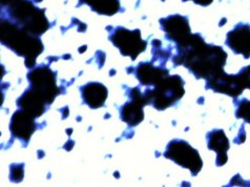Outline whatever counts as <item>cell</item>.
<instances>
[{
    "instance_id": "19",
    "label": "cell",
    "mask_w": 250,
    "mask_h": 187,
    "mask_svg": "<svg viewBox=\"0 0 250 187\" xmlns=\"http://www.w3.org/2000/svg\"><path fill=\"white\" fill-rule=\"evenodd\" d=\"M238 74L240 75V77L243 82V85H244L245 89L246 88L250 89V65L243 67Z\"/></svg>"
},
{
    "instance_id": "20",
    "label": "cell",
    "mask_w": 250,
    "mask_h": 187,
    "mask_svg": "<svg viewBox=\"0 0 250 187\" xmlns=\"http://www.w3.org/2000/svg\"><path fill=\"white\" fill-rule=\"evenodd\" d=\"M183 2H186V1H189V0H182ZM191 1H193L196 4H199V5H202V6H207L212 3L213 0H191Z\"/></svg>"
},
{
    "instance_id": "16",
    "label": "cell",
    "mask_w": 250,
    "mask_h": 187,
    "mask_svg": "<svg viewBox=\"0 0 250 187\" xmlns=\"http://www.w3.org/2000/svg\"><path fill=\"white\" fill-rule=\"evenodd\" d=\"M80 3L91 6L92 11L104 16H113L120 11L119 0H79Z\"/></svg>"
},
{
    "instance_id": "2",
    "label": "cell",
    "mask_w": 250,
    "mask_h": 187,
    "mask_svg": "<svg viewBox=\"0 0 250 187\" xmlns=\"http://www.w3.org/2000/svg\"><path fill=\"white\" fill-rule=\"evenodd\" d=\"M30 87L17 100V106L34 118L42 116L59 95L56 74L47 65L33 67L27 74Z\"/></svg>"
},
{
    "instance_id": "12",
    "label": "cell",
    "mask_w": 250,
    "mask_h": 187,
    "mask_svg": "<svg viewBox=\"0 0 250 187\" xmlns=\"http://www.w3.org/2000/svg\"><path fill=\"white\" fill-rule=\"evenodd\" d=\"M33 116L24 112L23 109H18L14 113L11 124H10V130L12 135L17 138V139L21 140L23 142H29L32 135L36 130V123Z\"/></svg>"
},
{
    "instance_id": "6",
    "label": "cell",
    "mask_w": 250,
    "mask_h": 187,
    "mask_svg": "<svg viewBox=\"0 0 250 187\" xmlns=\"http://www.w3.org/2000/svg\"><path fill=\"white\" fill-rule=\"evenodd\" d=\"M164 157L172 162L187 168L193 177H196L202 169L203 161L199 151L191 147V145L181 139L171 140L166 146Z\"/></svg>"
},
{
    "instance_id": "3",
    "label": "cell",
    "mask_w": 250,
    "mask_h": 187,
    "mask_svg": "<svg viewBox=\"0 0 250 187\" xmlns=\"http://www.w3.org/2000/svg\"><path fill=\"white\" fill-rule=\"evenodd\" d=\"M1 42L18 56L23 57L25 65L30 68L34 67L44 48L39 36L33 35L4 16L1 17Z\"/></svg>"
},
{
    "instance_id": "9",
    "label": "cell",
    "mask_w": 250,
    "mask_h": 187,
    "mask_svg": "<svg viewBox=\"0 0 250 187\" xmlns=\"http://www.w3.org/2000/svg\"><path fill=\"white\" fill-rule=\"evenodd\" d=\"M205 88L212 89L214 93L225 94L232 98H237L245 89L239 74L229 75L224 71L206 80Z\"/></svg>"
},
{
    "instance_id": "4",
    "label": "cell",
    "mask_w": 250,
    "mask_h": 187,
    "mask_svg": "<svg viewBox=\"0 0 250 187\" xmlns=\"http://www.w3.org/2000/svg\"><path fill=\"white\" fill-rule=\"evenodd\" d=\"M2 10H6V16H1L9 18L33 35L40 37L50 27L45 10L35 6L31 0H17Z\"/></svg>"
},
{
    "instance_id": "21",
    "label": "cell",
    "mask_w": 250,
    "mask_h": 187,
    "mask_svg": "<svg viewBox=\"0 0 250 187\" xmlns=\"http://www.w3.org/2000/svg\"><path fill=\"white\" fill-rule=\"evenodd\" d=\"M15 1H17V0H1V6L2 8H5V6H8Z\"/></svg>"
},
{
    "instance_id": "1",
    "label": "cell",
    "mask_w": 250,
    "mask_h": 187,
    "mask_svg": "<svg viewBox=\"0 0 250 187\" xmlns=\"http://www.w3.org/2000/svg\"><path fill=\"white\" fill-rule=\"evenodd\" d=\"M227 53L219 45L208 44L199 33L190 34L176 45L172 62L183 65L197 79L208 80L224 71Z\"/></svg>"
},
{
    "instance_id": "13",
    "label": "cell",
    "mask_w": 250,
    "mask_h": 187,
    "mask_svg": "<svg viewBox=\"0 0 250 187\" xmlns=\"http://www.w3.org/2000/svg\"><path fill=\"white\" fill-rule=\"evenodd\" d=\"M135 75L143 86H154L169 75V71L163 66H155L151 62H141L136 67Z\"/></svg>"
},
{
    "instance_id": "5",
    "label": "cell",
    "mask_w": 250,
    "mask_h": 187,
    "mask_svg": "<svg viewBox=\"0 0 250 187\" xmlns=\"http://www.w3.org/2000/svg\"><path fill=\"white\" fill-rule=\"evenodd\" d=\"M143 94L149 105L164 110L175 105L184 96V80L179 75H168L156 85L147 87Z\"/></svg>"
},
{
    "instance_id": "8",
    "label": "cell",
    "mask_w": 250,
    "mask_h": 187,
    "mask_svg": "<svg viewBox=\"0 0 250 187\" xmlns=\"http://www.w3.org/2000/svg\"><path fill=\"white\" fill-rule=\"evenodd\" d=\"M128 97L129 101L120 108L121 120L129 126H137L144 119L143 107L148 105V102L139 87L128 89Z\"/></svg>"
},
{
    "instance_id": "17",
    "label": "cell",
    "mask_w": 250,
    "mask_h": 187,
    "mask_svg": "<svg viewBox=\"0 0 250 187\" xmlns=\"http://www.w3.org/2000/svg\"><path fill=\"white\" fill-rule=\"evenodd\" d=\"M233 103L235 107H237V109H235V117L250 124V100L246 98L234 99Z\"/></svg>"
},
{
    "instance_id": "14",
    "label": "cell",
    "mask_w": 250,
    "mask_h": 187,
    "mask_svg": "<svg viewBox=\"0 0 250 187\" xmlns=\"http://www.w3.org/2000/svg\"><path fill=\"white\" fill-rule=\"evenodd\" d=\"M207 146L209 149L216 151L217 154V166H223L227 160V151L230 147L228 138L226 137L223 129H213L206 136Z\"/></svg>"
},
{
    "instance_id": "11",
    "label": "cell",
    "mask_w": 250,
    "mask_h": 187,
    "mask_svg": "<svg viewBox=\"0 0 250 187\" xmlns=\"http://www.w3.org/2000/svg\"><path fill=\"white\" fill-rule=\"evenodd\" d=\"M225 44L237 55L250 58V24L238 23L233 30L228 32Z\"/></svg>"
},
{
    "instance_id": "7",
    "label": "cell",
    "mask_w": 250,
    "mask_h": 187,
    "mask_svg": "<svg viewBox=\"0 0 250 187\" xmlns=\"http://www.w3.org/2000/svg\"><path fill=\"white\" fill-rule=\"evenodd\" d=\"M109 40L113 44L119 48L121 55L128 56L131 60H136L137 57L143 53L147 47V41L141 38V31H129L125 27L117 26L110 33Z\"/></svg>"
},
{
    "instance_id": "10",
    "label": "cell",
    "mask_w": 250,
    "mask_h": 187,
    "mask_svg": "<svg viewBox=\"0 0 250 187\" xmlns=\"http://www.w3.org/2000/svg\"><path fill=\"white\" fill-rule=\"evenodd\" d=\"M160 24L165 33V38L176 45L191 34L188 18L179 14L160 19Z\"/></svg>"
},
{
    "instance_id": "18",
    "label": "cell",
    "mask_w": 250,
    "mask_h": 187,
    "mask_svg": "<svg viewBox=\"0 0 250 187\" xmlns=\"http://www.w3.org/2000/svg\"><path fill=\"white\" fill-rule=\"evenodd\" d=\"M10 179L12 182H20L23 179V164H15L11 166Z\"/></svg>"
},
{
    "instance_id": "15",
    "label": "cell",
    "mask_w": 250,
    "mask_h": 187,
    "mask_svg": "<svg viewBox=\"0 0 250 187\" xmlns=\"http://www.w3.org/2000/svg\"><path fill=\"white\" fill-rule=\"evenodd\" d=\"M83 102L91 108L96 109L105 104L107 98V88L102 83L91 82L80 87Z\"/></svg>"
}]
</instances>
